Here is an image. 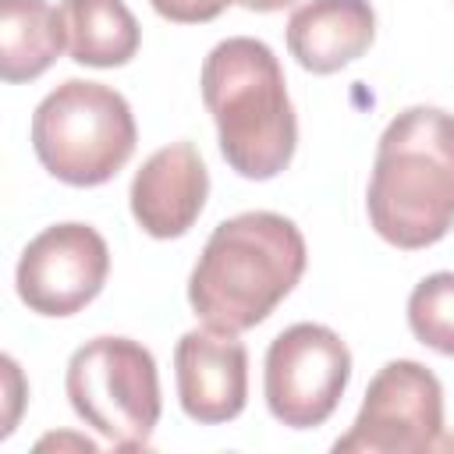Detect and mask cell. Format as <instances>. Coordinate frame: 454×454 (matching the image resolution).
Instances as JSON below:
<instances>
[{
  "label": "cell",
  "instance_id": "1",
  "mask_svg": "<svg viewBox=\"0 0 454 454\" xmlns=\"http://www.w3.org/2000/svg\"><path fill=\"white\" fill-rule=\"evenodd\" d=\"M305 262L309 248L294 220L270 209L238 213L206 238L188 277V305L206 326L245 333L294 291Z\"/></svg>",
  "mask_w": 454,
  "mask_h": 454
},
{
  "label": "cell",
  "instance_id": "2",
  "mask_svg": "<svg viewBox=\"0 0 454 454\" xmlns=\"http://www.w3.org/2000/svg\"><path fill=\"white\" fill-rule=\"evenodd\" d=\"M365 213L372 231L401 252L429 248L454 231V114L408 106L383 128Z\"/></svg>",
  "mask_w": 454,
  "mask_h": 454
},
{
  "label": "cell",
  "instance_id": "3",
  "mask_svg": "<svg viewBox=\"0 0 454 454\" xmlns=\"http://www.w3.org/2000/svg\"><path fill=\"white\" fill-rule=\"evenodd\" d=\"M202 103L216 124L227 167L270 181L294 160L298 117L277 53L252 35L216 43L202 60Z\"/></svg>",
  "mask_w": 454,
  "mask_h": 454
},
{
  "label": "cell",
  "instance_id": "4",
  "mask_svg": "<svg viewBox=\"0 0 454 454\" xmlns=\"http://www.w3.org/2000/svg\"><path fill=\"white\" fill-rule=\"evenodd\" d=\"M138 142L128 99L85 78H67L32 114V149L43 170L71 188H96L117 177Z\"/></svg>",
  "mask_w": 454,
  "mask_h": 454
},
{
  "label": "cell",
  "instance_id": "5",
  "mask_svg": "<svg viewBox=\"0 0 454 454\" xmlns=\"http://www.w3.org/2000/svg\"><path fill=\"white\" fill-rule=\"evenodd\" d=\"M64 390L74 415L117 450H145L163 411L156 358L131 337H92L71 358Z\"/></svg>",
  "mask_w": 454,
  "mask_h": 454
},
{
  "label": "cell",
  "instance_id": "6",
  "mask_svg": "<svg viewBox=\"0 0 454 454\" xmlns=\"http://www.w3.org/2000/svg\"><path fill=\"white\" fill-rule=\"evenodd\" d=\"M337 454H433L454 450L443 433V387L411 358L387 362L365 387V401L344 436L333 440Z\"/></svg>",
  "mask_w": 454,
  "mask_h": 454
},
{
  "label": "cell",
  "instance_id": "7",
  "mask_svg": "<svg viewBox=\"0 0 454 454\" xmlns=\"http://www.w3.org/2000/svg\"><path fill=\"white\" fill-rule=\"evenodd\" d=\"M351 380V351L323 323H294L266 348L262 394L277 422L291 429L323 426Z\"/></svg>",
  "mask_w": 454,
  "mask_h": 454
},
{
  "label": "cell",
  "instance_id": "8",
  "mask_svg": "<svg viewBox=\"0 0 454 454\" xmlns=\"http://www.w3.org/2000/svg\"><path fill=\"white\" fill-rule=\"evenodd\" d=\"M110 273V248L89 223H53L39 231L14 266L18 298L35 316L64 319L99 298Z\"/></svg>",
  "mask_w": 454,
  "mask_h": 454
},
{
  "label": "cell",
  "instance_id": "9",
  "mask_svg": "<svg viewBox=\"0 0 454 454\" xmlns=\"http://www.w3.org/2000/svg\"><path fill=\"white\" fill-rule=\"evenodd\" d=\"M174 380L181 411L199 426H220L245 411L248 351L238 333L199 326L174 348Z\"/></svg>",
  "mask_w": 454,
  "mask_h": 454
},
{
  "label": "cell",
  "instance_id": "10",
  "mask_svg": "<svg viewBox=\"0 0 454 454\" xmlns=\"http://www.w3.org/2000/svg\"><path fill=\"white\" fill-rule=\"evenodd\" d=\"M209 199V170L192 142L156 149L131 181L128 202L135 223L160 241L181 238L195 227Z\"/></svg>",
  "mask_w": 454,
  "mask_h": 454
},
{
  "label": "cell",
  "instance_id": "11",
  "mask_svg": "<svg viewBox=\"0 0 454 454\" xmlns=\"http://www.w3.org/2000/svg\"><path fill=\"white\" fill-rule=\"evenodd\" d=\"M376 39L369 0H305L287 18V50L312 74H333L355 64Z\"/></svg>",
  "mask_w": 454,
  "mask_h": 454
},
{
  "label": "cell",
  "instance_id": "12",
  "mask_svg": "<svg viewBox=\"0 0 454 454\" xmlns=\"http://www.w3.org/2000/svg\"><path fill=\"white\" fill-rule=\"evenodd\" d=\"M64 46V21L50 0H0V78L7 85L46 74Z\"/></svg>",
  "mask_w": 454,
  "mask_h": 454
},
{
  "label": "cell",
  "instance_id": "13",
  "mask_svg": "<svg viewBox=\"0 0 454 454\" xmlns=\"http://www.w3.org/2000/svg\"><path fill=\"white\" fill-rule=\"evenodd\" d=\"M57 11L74 64L124 67L142 46V28L124 0H60Z\"/></svg>",
  "mask_w": 454,
  "mask_h": 454
},
{
  "label": "cell",
  "instance_id": "14",
  "mask_svg": "<svg viewBox=\"0 0 454 454\" xmlns=\"http://www.w3.org/2000/svg\"><path fill=\"white\" fill-rule=\"evenodd\" d=\"M408 330L419 344L454 358V270L429 273L411 287Z\"/></svg>",
  "mask_w": 454,
  "mask_h": 454
},
{
  "label": "cell",
  "instance_id": "15",
  "mask_svg": "<svg viewBox=\"0 0 454 454\" xmlns=\"http://www.w3.org/2000/svg\"><path fill=\"white\" fill-rule=\"evenodd\" d=\"M153 11L174 25H202L227 11L231 0H149Z\"/></svg>",
  "mask_w": 454,
  "mask_h": 454
},
{
  "label": "cell",
  "instance_id": "16",
  "mask_svg": "<svg viewBox=\"0 0 454 454\" xmlns=\"http://www.w3.org/2000/svg\"><path fill=\"white\" fill-rule=\"evenodd\" d=\"M231 4H238V7H245V11H255V14H273V11L291 7L294 0H231Z\"/></svg>",
  "mask_w": 454,
  "mask_h": 454
}]
</instances>
